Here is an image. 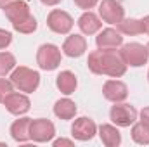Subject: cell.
Segmentation results:
<instances>
[{"mask_svg":"<svg viewBox=\"0 0 149 147\" xmlns=\"http://www.w3.org/2000/svg\"><path fill=\"white\" fill-rule=\"evenodd\" d=\"M16 57L14 54L7 52V50H2L0 52V76H7V74L12 73V69L16 68Z\"/></svg>","mask_w":149,"mask_h":147,"instance_id":"7402d4cb","label":"cell"},{"mask_svg":"<svg viewBox=\"0 0 149 147\" xmlns=\"http://www.w3.org/2000/svg\"><path fill=\"white\" fill-rule=\"evenodd\" d=\"M37 26H38V23H37V19H35V16H33V14H31L30 17H26L24 21L17 23V24H12L14 31L23 33V35H30V33H33V31L37 30Z\"/></svg>","mask_w":149,"mask_h":147,"instance_id":"603a6c76","label":"cell"},{"mask_svg":"<svg viewBox=\"0 0 149 147\" xmlns=\"http://www.w3.org/2000/svg\"><path fill=\"white\" fill-rule=\"evenodd\" d=\"M76 104H74V101H71L70 97H64V99H59V101H56V104H54V114L59 118V119H64V121H68V119H73L74 116H76Z\"/></svg>","mask_w":149,"mask_h":147,"instance_id":"d6986e66","label":"cell"},{"mask_svg":"<svg viewBox=\"0 0 149 147\" xmlns=\"http://www.w3.org/2000/svg\"><path fill=\"white\" fill-rule=\"evenodd\" d=\"M14 83L10 81V80H7V78H3V76H0V104L5 101V97L9 95V94H12L14 92Z\"/></svg>","mask_w":149,"mask_h":147,"instance_id":"cb8c5ba5","label":"cell"},{"mask_svg":"<svg viewBox=\"0 0 149 147\" xmlns=\"http://www.w3.org/2000/svg\"><path fill=\"white\" fill-rule=\"evenodd\" d=\"M30 125H31V118L23 116L19 119H16L10 125V137L17 142V144H24L30 140Z\"/></svg>","mask_w":149,"mask_h":147,"instance_id":"e0dca14e","label":"cell"},{"mask_svg":"<svg viewBox=\"0 0 149 147\" xmlns=\"http://www.w3.org/2000/svg\"><path fill=\"white\" fill-rule=\"evenodd\" d=\"M73 2L78 9H81V10H90V9H94L95 5H99L101 0H73Z\"/></svg>","mask_w":149,"mask_h":147,"instance_id":"484cf974","label":"cell"},{"mask_svg":"<svg viewBox=\"0 0 149 147\" xmlns=\"http://www.w3.org/2000/svg\"><path fill=\"white\" fill-rule=\"evenodd\" d=\"M116 30H118L121 35H127V37H135V35L144 33V30H142V21H141V19H135V17H123V19L116 24Z\"/></svg>","mask_w":149,"mask_h":147,"instance_id":"ffe728a7","label":"cell"},{"mask_svg":"<svg viewBox=\"0 0 149 147\" xmlns=\"http://www.w3.org/2000/svg\"><path fill=\"white\" fill-rule=\"evenodd\" d=\"M9 2H12V0H0V7L3 9V7H5V5L9 3Z\"/></svg>","mask_w":149,"mask_h":147,"instance_id":"4dcf8cb0","label":"cell"},{"mask_svg":"<svg viewBox=\"0 0 149 147\" xmlns=\"http://www.w3.org/2000/svg\"><path fill=\"white\" fill-rule=\"evenodd\" d=\"M139 116H141V121L149 126V106L148 107H142V111L139 112Z\"/></svg>","mask_w":149,"mask_h":147,"instance_id":"83f0119b","label":"cell"},{"mask_svg":"<svg viewBox=\"0 0 149 147\" xmlns=\"http://www.w3.org/2000/svg\"><path fill=\"white\" fill-rule=\"evenodd\" d=\"M52 144H54V147H61V146L73 147V146H74V142H73V140H70V139H56Z\"/></svg>","mask_w":149,"mask_h":147,"instance_id":"4316f807","label":"cell"},{"mask_svg":"<svg viewBox=\"0 0 149 147\" xmlns=\"http://www.w3.org/2000/svg\"><path fill=\"white\" fill-rule=\"evenodd\" d=\"M99 17L108 24H118L125 17V9L118 0H101L99 2Z\"/></svg>","mask_w":149,"mask_h":147,"instance_id":"9c48e42d","label":"cell"},{"mask_svg":"<svg viewBox=\"0 0 149 147\" xmlns=\"http://www.w3.org/2000/svg\"><path fill=\"white\" fill-rule=\"evenodd\" d=\"M54 137H56V126L50 119H45V118L31 119L30 140H33L37 144H45V142H52Z\"/></svg>","mask_w":149,"mask_h":147,"instance_id":"8992f818","label":"cell"},{"mask_svg":"<svg viewBox=\"0 0 149 147\" xmlns=\"http://www.w3.org/2000/svg\"><path fill=\"white\" fill-rule=\"evenodd\" d=\"M146 47H148V52H149V42H148V45H146Z\"/></svg>","mask_w":149,"mask_h":147,"instance_id":"1f68e13d","label":"cell"},{"mask_svg":"<svg viewBox=\"0 0 149 147\" xmlns=\"http://www.w3.org/2000/svg\"><path fill=\"white\" fill-rule=\"evenodd\" d=\"M141 21H142V30H144V33L149 35V16H144Z\"/></svg>","mask_w":149,"mask_h":147,"instance_id":"f1b7e54d","label":"cell"},{"mask_svg":"<svg viewBox=\"0 0 149 147\" xmlns=\"http://www.w3.org/2000/svg\"><path fill=\"white\" fill-rule=\"evenodd\" d=\"M148 80H149V71H148Z\"/></svg>","mask_w":149,"mask_h":147,"instance_id":"d6a6232c","label":"cell"},{"mask_svg":"<svg viewBox=\"0 0 149 147\" xmlns=\"http://www.w3.org/2000/svg\"><path fill=\"white\" fill-rule=\"evenodd\" d=\"M102 95H104L106 101H109L113 104L114 102H123L128 97V87L121 80L111 78L102 85Z\"/></svg>","mask_w":149,"mask_h":147,"instance_id":"8fae6325","label":"cell"},{"mask_svg":"<svg viewBox=\"0 0 149 147\" xmlns=\"http://www.w3.org/2000/svg\"><path fill=\"white\" fill-rule=\"evenodd\" d=\"M10 43H12V33L0 28V50H5Z\"/></svg>","mask_w":149,"mask_h":147,"instance_id":"d4e9b609","label":"cell"},{"mask_svg":"<svg viewBox=\"0 0 149 147\" xmlns=\"http://www.w3.org/2000/svg\"><path fill=\"white\" fill-rule=\"evenodd\" d=\"M85 50H87V40L83 35H78V33L68 35L63 43V54L71 57V59L81 57L85 54Z\"/></svg>","mask_w":149,"mask_h":147,"instance_id":"5bb4252c","label":"cell"},{"mask_svg":"<svg viewBox=\"0 0 149 147\" xmlns=\"http://www.w3.org/2000/svg\"><path fill=\"white\" fill-rule=\"evenodd\" d=\"M73 17L61 9H52L47 16V26L50 31L57 33V35H70V31L73 30Z\"/></svg>","mask_w":149,"mask_h":147,"instance_id":"52a82bcc","label":"cell"},{"mask_svg":"<svg viewBox=\"0 0 149 147\" xmlns=\"http://www.w3.org/2000/svg\"><path fill=\"white\" fill-rule=\"evenodd\" d=\"M137 116H139L137 109L132 104H127L125 101L123 102H114V106L109 111V119L113 121V125H116L118 128L132 126L137 121Z\"/></svg>","mask_w":149,"mask_h":147,"instance_id":"5b68a950","label":"cell"},{"mask_svg":"<svg viewBox=\"0 0 149 147\" xmlns=\"http://www.w3.org/2000/svg\"><path fill=\"white\" fill-rule=\"evenodd\" d=\"M120 55L123 59V62L130 68H141L148 62L149 52L148 47L139 43V42H130V43H123L120 47Z\"/></svg>","mask_w":149,"mask_h":147,"instance_id":"3957f363","label":"cell"},{"mask_svg":"<svg viewBox=\"0 0 149 147\" xmlns=\"http://www.w3.org/2000/svg\"><path fill=\"white\" fill-rule=\"evenodd\" d=\"M3 14L10 21V24H17V23H21V21H24L26 17L31 16L30 7H28V3L24 0H12V2H9L3 7Z\"/></svg>","mask_w":149,"mask_h":147,"instance_id":"7c38bea8","label":"cell"},{"mask_svg":"<svg viewBox=\"0 0 149 147\" xmlns=\"http://www.w3.org/2000/svg\"><path fill=\"white\" fill-rule=\"evenodd\" d=\"M43 5H47V7H54V5H57V3H61L63 0H40Z\"/></svg>","mask_w":149,"mask_h":147,"instance_id":"f546056e","label":"cell"},{"mask_svg":"<svg viewBox=\"0 0 149 147\" xmlns=\"http://www.w3.org/2000/svg\"><path fill=\"white\" fill-rule=\"evenodd\" d=\"M10 81L19 92L33 94L40 85V73L28 66H16L10 73Z\"/></svg>","mask_w":149,"mask_h":147,"instance_id":"7a4b0ae2","label":"cell"},{"mask_svg":"<svg viewBox=\"0 0 149 147\" xmlns=\"http://www.w3.org/2000/svg\"><path fill=\"white\" fill-rule=\"evenodd\" d=\"M87 66L94 74L121 78L127 73V64L123 62L118 49H97L88 54Z\"/></svg>","mask_w":149,"mask_h":147,"instance_id":"6da1fadb","label":"cell"},{"mask_svg":"<svg viewBox=\"0 0 149 147\" xmlns=\"http://www.w3.org/2000/svg\"><path fill=\"white\" fill-rule=\"evenodd\" d=\"M132 140L139 146H149V126L142 121L132 125Z\"/></svg>","mask_w":149,"mask_h":147,"instance_id":"44dd1931","label":"cell"},{"mask_svg":"<svg viewBox=\"0 0 149 147\" xmlns=\"http://www.w3.org/2000/svg\"><path fill=\"white\" fill-rule=\"evenodd\" d=\"M97 49H120L123 45V35L116 28H104L95 37Z\"/></svg>","mask_w":149,"mask_h":147,"instance_id":"4fadbf2b","label":"cell"},{"mask_svg":"<svg viewBox=\"0 0 149 147\" xmlns=\"http://www.w3.org/2000/svg\"><path fill=\"white\" fill-rule=\"evenodd\" d=\"M78 28L83 35H97L102 30V19L94 14L92 10H85L80 17H78Z\"/></svg>","mask_w":149,"mask_h":147,"instance_id":"9a60e30c","label":"cell"},{"mask_svg":"<svg viewBox=\"0 0 149 147\" xmlns=\"http://www.w3.org/2000/svg\"><path fill=\"white\" fill-rule=\"evenodd\" d=\"M63 59V52L54 43H43L37 50V64L43 71H54L59 68Z\"/></svg>","mask_w":149,"mask_h":147,"instance_id":"277c9868","label":"cell"},{"mask_svg":"<svg viewBox=\"0 0 149 147\" xmlns=\"http://www.w3.org/2000/svg\"><path fill=\"white\" fill-rule=\"evenodd\" d=\"M99 139L106 147H118L121 144V133L118 130L116 125H109V123H102L97 128Z\"/></svg>","mask_w":149,"mask_h":147,"instance_id":"2e32d148","label":"cell"},{"mask_svg":"<svg viewBox=\"0 0 149 147\" xmlns=\"http://www.w3.org/2000/svg\"><path fill=\"white\" fill-rule=\"evenodd\" d=\"M56 87H57V90L61 92V94H64V95H71L74 94V90H76V87H78V80H76V74L73 71H61V73L57 74V78H56Z\"/></svg>","mask_w":149,"mask_h":147,"instance_id":"ac0fdd59","label":"cell"},{"mask_svg":"<svg viewBox=\"0 0 149 147\" xmlns=\"http://www.w3.org/2000/svg\"><path fill=\"white\" fill-rule=\"evenodd\" d=\"M95 133H97V125L92 118H87V116L76 118L71 125V135L74 140L87 142V140H92Z\"/></svg>","mask_w":149,"mask_h":147,"instance_id":"ba28073f","label":"cell"},{"mask_svg":"<svg viewBox=\"0 0 149 147\" xmlns=\"http://www.w3.org/2000/svg\"><path fill=\"white\" fill-rule=\"evenodd\" d=\"M2 104L14 116H23L31 107V101H30V97L24 92H12V94H9Z\"/></svg>","mask_w":149,"mask_h":147,"instance_id":"30bf717a","label":"cell"}]
</instances>
